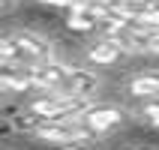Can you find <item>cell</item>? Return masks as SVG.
Masks as SVG:
<instances>
[{
	"label": "cell",
	"instance_id": "cell-12",
	"mask_svg": "<svg viewBox=\"0 0 159 150\" xmlns=\"http://www.w3.org/2000/svg\"><path fill=\"white\" fill-rule=\"evenodd\" d=\"M6 3H9V0H3V6H6Z\"/></svg>",
	"mask_w": 159,
	"mask_h": 150
},
{
	"label": "cell",
	"instance_id": "cell-5",
	"mask_svg": "<svg viewBox=\"0 0 159 150\" xmlns=\"http://www.w3.org/2000/svg\"><path fill=\"white\" fill-rule=\"evenodd\" d=\"M123 108L117 105H87L84 108V114H81V123L87 126V129H93L96 135L108 132V129H114V126L123 123Z\"/></svg>",
	"mask_w": 159,
	"mask_h": 150
},
{
	"label": "cell",
	"instance_id": "cell-8",
	"mask_svg": "<svg viewBox=\"0 0 159 150\" xmlns=\"http://www.w3.org/2000/svg\"><path fill=\"white\" fill-rule=\"evenodd\" d=\"M96 87H99V75H96V72L69 66V81H66V93H69V96L87 99L90 93H96Z\"/></svg>",
	"mask_w": 159,
	"mask_h": 150
},
{
	"label": "cell",
	"instance_id": "cell-4",
	"mask_svg": "<svg viewBox=\"0 0 159 150\" xmlns=\"http://www.w3.org/2000/svg\"><path fill=\"white\" fill-rule=\"evenodd\" d=\"M36 87L45 93H66V81H69V66H63L57 60H45L39 66H33Z\"/></svg>",
	"mask_w": 159,
	"mask_h": 150
},
{
	"label": "cell",
	"instance_id": "cell-3",
	"mask_svg": "<svg viewBox=\"0 0 159 150\" xmlns=\"http://www.w3.org/2000/svg\"><path fill=\"white\" fill-rule=\"evenodd\" d=\"M36 138L45 144H57V147H72V144H81L93 138V129H87L84 123H72V120H42V123L36 126Z\"/></svg>",
	"mask_w": 159,
	"mask_h": 150
},
{
	"label": "cell",
	"instance_id": "cell-10",
	"mask_svg": "<svg viewBox=\"0 0 159 150\" xmlns=\"http://www.w3.org/2000/svg\"><path fill=\"white\" fill-rule=\"evenodd\" d=\"M141 117H144V120H147V123L159 126V96L153 99V102H147V105L141 108Z\"/></svg>",
	"mask_w": 159,
	"mask_h": 150
},
{
	"label": "cell",
	"instance_id": "cell-1",
	"mask_svg": "<svg viewBox=\"0 0 159 150\" xmlns=\"http://www.w3.org/2000/svg\"><path fill=\"white\" fill-rule=\"evenodd\" d=\"M0 57H3V66H6V63L39 66V63H45V60H54L51 45L45 42L42 36H36V33H15V36H6L3 45H0Z\"/></svg>",
	"mask_w": 159,
	"mask_h": 150
},
{
	"label": "cell",
	"instance_id": "cell-11",
	"mask_svg": "<svg viewBox=\"0 0 159 150\" xmlns=\"http://www.w3.org/2000/svg\"><path fill=\"white\" fill-rule=\"evenodd\" d=\"M42 3H48V6H66V9H72V6H78V3H84V0H42Z\"/></svg>",
	"mask_w": 159,
	"mask_h": 150
},
{
	"label": "cell",
	"instance_id": "cell-6",
	"mask_svg": "<svg viewBox=\"0 0 159 150\" xmlns=\"http://www.w3.org/2000/svg\"><path fill=\"white\" fill-rule=\"evenodd\" d=\"M123 54H126V45L120 42V39H114V36H105V39H99V42H93L87 48V60L99 63V66H111V63H117Z\"/></svg>",
	"mask_w": 159,
	"mask_h": 150
},
{
	"label": "cell",
	"instance_id": "cell-2",
	"mask_svg": "<svg viewBox=\"0 0 159 150\" xmlns=\"http://www.w3.org/2000/svg\"><path fill=\"white\" fill-rule=\"evenodd\" d=\"M87 99L69 96V93H42L30 102V111L39 114V120H75L84 114Z\"/></svg>",
	"mask_w": 159,
	"mask_h": 150
},
{
	"label": "cell",
	"instance_id": "cell-9",
	"mask_svg": "<svg viewBox=\"0 0 159 150\" xmlns=\"http://www.w3.org/2000/svg\"><path fill=\"white\" fill-rule=\"evenodd\" d=\"M132 93L135 96H159V72H141L132 78Z\"/></svg>",
	"mask_w": 159,
	"mask_h": 150
},
{
	"label": "cell",
	"instance_id": "cell-7",
	"mask_svg": "<svg viewBox=\"0 0 159 150\" xmlns=\"http://www.w3.org/2000/svg\"><path fill=\"white\" fill-rule=\"evenodd\" d=\"M0 84H3V90H15V93L36 87L33 66H24V63H6V66H3V75H0Z\"/></svg>",
	"mask_w": 159,
	"mask_h": 150
}]
</instances>
